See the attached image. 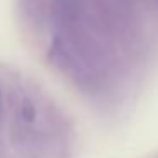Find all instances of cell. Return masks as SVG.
<instances>
[{
	"label": "cell",
	"instance_id": "obj_1",
	"mask_svg": "<svg viewBox=\"0 0 158 158\" xmlns=\"http://www.w3.org/2000/svg\"><path fill=\"white\" fill-rule=\"evenodd\" d=\"M60 17L65 22H75L78 14V0H55Z\"/></svg>",
	"mask_w": 158,
	"mask_h": 158
},
{
	"label": "cell",
	"instance_id": "obj_2",
	"mask_svg": "<svg viewBox=\"0 0 158 158\" xmlns=\"http://www.w3.org/2000/svg\"><path fill=\"white\" fill-rule=\"evenodd\" d=\"M21 114H22V117H24L27 123H32V121H34V117H36V109H34V106L31 104V100L26 99L24 102H22Z\"/></svg>",
	"mask_w": 158,
	"mask_h": 158
}]
</instances>
